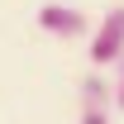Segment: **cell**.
I'll return each mask as SVG.
<instances>
[{
  "label": "cell",
  "mask_w": 124,
  "mask_h": 124,
  "mask_svg": "<svg viewBox=\"0 0 124 124\" xmlns=\"http://www.w3.org/2000/svg\"><path fill=\"white\" fill-rule=\"evenodd\" d=\"M38 29L53 33V38H81V33H91V19L72 10V5H43L38 10Z\"/></svg>",
  "instance_id": "cell-2"
},
{
  "label": "cell",
  "mask_w": 124,
  "mask_h": 124,
  "mask_svg": "<svg viewBox=\"0 0 124 124\" xmlns=\"http://www.w3.org/2000/svg\"><path fill=\"white\" fill-rule=\"evenodd\" d=\"M115 110H124V57L115 62Z\"/></svg>",
  "instance_id": "cell-4"
},
{
  "label": "cell",
  "mask_w": 124,
  "mask_h": 124,
  "mask_svg": "<svg viewBox=\"0 0 124 124\" xmlns=\"http://www.w3.org/2000/svg\"><path fill=\"white\" fill-rule=\"evenodd\" d=\"M119 57H124V5H115V10H105L100 29L91 33V62L95 67H115Z\"/></svg>",
  "instance_id": "cell-1"
},
{
  "label": "cell",
  "mask_w": 124,
  "mask_h": 124,
  "mask_svg": "<svg viewBox=\"0 0 124 124\" xmlns=\"http://www.w3.org/2000/svg\"><path fill=\"white\" fill-rule=\"evenodd\" d=\"M115 91H105V81L100 77H86L81 81V119L86 124H105L110 115H115Z\"/></svg>",
  "instance_id": "cell-3"
}]
</instances>
